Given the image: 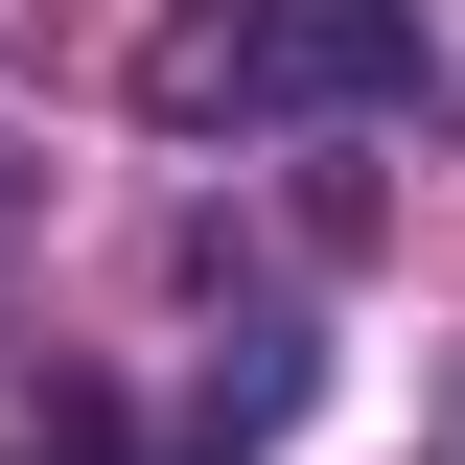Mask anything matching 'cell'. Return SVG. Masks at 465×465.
I'll return each mask as SVG.
<instances>
[{"instance_id":"cell-1","label":"cell","mask_w":465,"mask_h":465,"mask_svg":"<svg viewBox=\"0 0 465 465\" xmlns=\"http://www.w3.org/2000/svg\"><path fill=\"white\" fill-rule=\"evenodd\" d=\"M163 140H302V116H419V24L396 0H186L140 47Z\"/></svg>"},{"instance_id":"cell-2","label":"cell","mask_w":465,"mask_h":465,"mask_svg":"<svg viewBox=\"0 0 465 465\" xmlns=\"http://www.w3.org/2000/svg\"><path fill=\"white\" fill-rule=\"evenodd\" d=\"M0 465H116V442H94V419H47V442H0Z\"/></svg>"}]
</instances>
